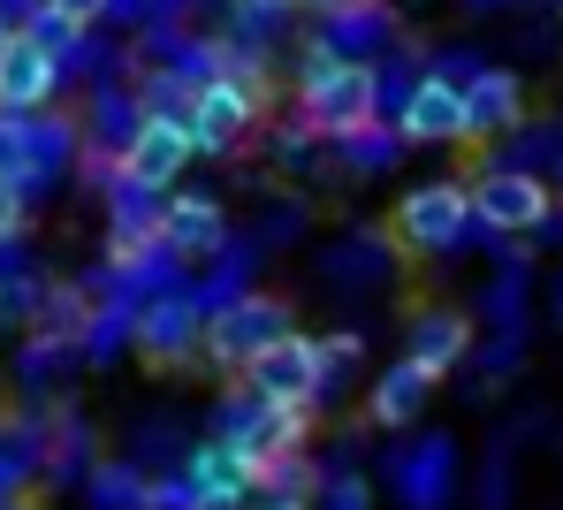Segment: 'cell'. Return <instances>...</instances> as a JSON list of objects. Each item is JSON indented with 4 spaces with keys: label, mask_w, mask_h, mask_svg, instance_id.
Listing matches in <instances>:
<instances>
[{
    "label": "cell",
    "mask_w": 563,
    "mask_h": 510,
    "mask_svg": "<svg viewBox=\"0 0 563 510\" xmlns=\"http://www.w3.org/2000/svg\"><path fill=\"white\" fill-rule=\"evenodd\" d=\"M289 328H297L289 298H267V290H236L229 306H213L206 320H198V351H206L213 366L244 374V358H252V351H267L275 335H289Z\"/></svg>",
    "instance_id": "obj_3"
},
{
    "label": "cell",
    "mask_w": 563,
    "mask_h": 510,
    "mask_svg": "<svg viewBox=\"0 0 563 510\" xmlns=\"http://www.w3.org/2000/svg\"><path fill=\"white\" fill-rule=\"evenodd\" d=\"M388 114H396V137L404 145H465V85L442 77V69L411 77Z\"/></svg>",
    "instance_id": "obj_6"
},
{
    "label": "cell",
    "mask_w": 563,
    "mask_h": 510,
    "mask_svg": "<svg viewBox=\"0 0 563 510\" xmlns=\"http://www.w3.org/2000/svg\"><path fill=\"white\" fill-rule=\"evenodd\" d=\"M388 488H396L404 510H450V496H457V442H450V434L411 442V450L388 465Z\"/></svg>",
    "instance_id": "obj_8"
},
{
    "label": "cell",
    "mask_w": 563,
    "mask_h": 510,
    "mask_svg": "<svg viewBox=\"0 0 563 510\" xmlns=\"http://www.w3.org/2000/svg\"><path fill=\"white\" fill-rule=\"evenodd\" d=\"M526 122V77L518 69H472L465 77V145L510 137Z\"/></svg>",
    "instance_id": "obj_12"
},
{
    "label": "cell",
    "mask_w": 563,
    "mask_h": 510,
    "mask_svg": "<svg viewBox=\"0 0 563 510\" xmlns=\"http://www.w3.org/2000/svg\"><path fill=\"white\" fill-rule=\"evenodd\" d=\"M114 168H122L130 184H145V191H168V184L190 168V130H184V114L137 107V122H130L122 153H114Z\"/></svg>",
    "instance_id": "obj_5"
},
{
    "label": "cell",
    "mask_w": 563,
    "mask_h": 510,
    "mask_svg": "<svg viewBox=\"0 0 563 510\" xmlns=\"http://www.w3.org/2000/svg\"><path fill=\"white\" fill-rule=\"evenodd\" d=\"M23 229H31V199H23L15 176H0V244H15Z\"/></svg>",
    "instance_id": "obj_21"
},
{
    "label": "cell",
    "mask_w": 563,
    "mask_h": 510,
    "mask_svg": "<svg viewBox=\"0 0 563 510\" xmlns=\"http://www.w3.org/2000/svg\"><path fill=\"white\" fill-rule=\"evenodd\" d=\"M427 404H434V374H427L419 358H396V366H380L374 389H366V419H374V426H388V434H396V426H411V419H419Z\"/></svg>",
    "instance_id": "obj_14"
},
{
    "label": "cell",
    "mask_w": 563,
    "mask_h": 510,
    "mask_svg": "<svg viewBox=\"0 0 563 510\" xmlns=\"http://www.w3.org/2000/svg\"><path fill=\"white\" fill-rule=\"evenodd\" d=\"M8 31H15V23H8V15H0V46H8Z\"/></svg>",
    "instance_id": "obj_27"
},
{
    "label": "cell",
    "mask_w": 563,
    "mask_h": 510,
    "mask_svg": "<svg viewBox=\"0 0 563 510\" xmlns=\"http://www.w3.org/2000/svg\"><path fill=\"white\" fill-rule=\"evenodd\" d=\"M54 100H62V62L46 46H31L23 31H8V46H0V107L8 114H46Z\"/></svg>",
    "instance_id": "obj_11"
},
{
    "label": "cell",
    "mask_w": 563,
    "mask_h": 510,
    "mask_svg": "<svg viewBox=\"0 0 563 510\" xmlns=\"http://www.w3.org/2000/svg\"><path fill=\"white\" fill-rule=\"evenodd\" d=\"M343 145V168H358V176H380L388 160H396V130H380V122H366V130H351V137H335Z\"/></svg>",
    "instance_id": "obj_18"
},
{
    "label": "cell",
    "mask_w": 563,
    "mask_h": 510,
    "mask_svg": "<svg viewBox=\"0 0 563 510\" xmlns=\"http://www.w3.org/2000/svg\"><path fill=\"white\" fill-rule=\"evenodd\" d=\"M130 351L145 366H190L198 351V306L190 298H145L130 312Z\"/></svg>",
    "instance_id": "obj_10"
},
{
    "label": "cell",
    "mask_w": 563,
    "mask_h": 510,
    "mask_svg": "<svg viewBox=\"0 0 563 510\" xmlns=\"http://www.w3.org/2000/svg\"><path fill=\"white\" fill-rule=\"evenodd\" d=\"M404 358H419L434 381H450V374L472 358V312L419 306V312H411V328H404Z\"/></svg>",
    "instance_id": "obj_13"
},
{
    "label": "cell",
    "mask_w": 563,
    "mask_h": 510,
    "mask_svg": "<svg viewBox=\"0 0 563 510\" xmlns=\"http://www.w3.org/2000/svg\"><path fill=\"white\" fill-rule=\"evenodd\" d=\"M556 312H563V290H556Z\"/></svg>",
    "instance_id": "obj_28"
},
{
    "label": "cell",
    "mask_w": 563,
    "mask_h": 510,
    "mask_svg": "<svg viewBox=\"0 0 563 510\" xmlns=\"http://www.w3.org/2000/svg\"><path fill=\"white\" fill-rule=\"evenodd\" d=\"M297 122L312 137H351V130L380 122V69L374 62H343L312 38L305 62H297Z\"/></svg>",
    "instance_id": "obj_1"
},
{
    "label": "cell",
    "mask_w": 563,
    "mask_h": 510,
    "mask_svg": "<svg viewBox=\"0 0 563 510\" xmlns=\"http://www.w3.org/2000/svg\"><path fill=\"white\" fill-rule=\"evenodd\" d=\"M0 510H38V503L31 496H0Z\"/></svg>",
    "instance_id": "obj_26"
},
{
    "label": "cell",
    "mask_w": 563,
    "mask_h": 510,
    "mask_svg": "<svg viewBox=\"0 0 563 510\" xmlns=\"http://www.w3.org/2000/svg\"><path fill=\"white\" fill-rule=\"evenodd\" d=\"M0 114H8V107H0Z\"/></svg>",
    "instance_id": "obj_29"
},
{
    "label": "cell",
    "mask_w": 563,
    "mask_h": 510,
    "mask_svg": "<svg viewBox=\"0 0 563 510\" xmlns=\"http://www.w3.org/2000/svg\"><path fill=\"white\" fill-rule=\"evenodd\" d=\"M472 236V191L465 184H411L396 213H388V244L396 252H411V259H442V252H457Z\"/></svg>",
    "instance_id": "obj_2"
},
{
    "label": "cell",
    "mask_w": 563,
    "mask_h": 510,
    "mask_svg": "<svg viewBox=\"0 0 563 510\" xmlns=\"http://www.w3.org/2000/svg\"><path fill=\"white\" fill-rule=\"evenodd\" d=\"M244 389L252 397H267V404H305L312 411V397H320V335H275L267 351H252L244 358Z\"/></svg>",
    "instance_id": "obj_7"
},
{
    "label": "cell",
    "mask_w": 563,
    "mask_h": 510,
    "mask_svg": "<svg viewBox=\"0 0 563 510\" xmlns=\"http://www.w3.org/2000/svg\"><path fill=\"white\" fill-rule=\"evenodd\" d=\"M15 31H23L31 46H46L54 62H62V54H77V38H85V23H69V15H62L54 0H38V8H31V15H23Z\"/></svg>",
    "instance_id": "obj_17"
},
{
    "label": "cell",
    "mask_w": 563,
    "mask_h": 510,
    "mask_svg": "<svg viewBox=\"0 0 563 510\" xmlns=\"http://www.w3.org/2000/svg\"><path fill=\"white\" fill-rule=\"evenodd\" d=\"M145 465H122V457H99L92 473H85V496L92 510H145Z\"/></svg>",
    "instance_id": "obj_16"
},
{
    "label": "cell",
    "mask_w": 563,
    "mask_h": 510,
    "mask_svg": "<svg viewBox=\"0 0 563 510\" xmlns=\"http://www.w3.org/2000/svg\"><path fill=\"white\" fill-rule=\"evenodd\" d=\"M320 510H374V480L366 473H335L320 488Z\"/></svg>",
    "instance_id": "obj_20"
},
{
    "label": "cell",
    "mask_w": 563,
    "mask_h": 510,
    "mask_svg": "<svg viewBox=\"0 0 563 510\" xmlns=\"http://www.w3.org/2000/svg\"><path fill=\"white\" fill-rule=\"evenodd\" d=\"M465 191H472V229H487V236H541V221L556 213V191L533 168H487Z\"/></svg>",
    "instance_id": "obj_4"
},
{
    "label": "cell",
    "mask_w": 563,
    "mask_h": 510,
    "mask_svg": "<svg viewBox=\"0 0 563 510\" xmlns=\"http://www.w3.org/2000/svg\"><path fill=\"white\" fill-rule=\"evenodd\" d=\"M244 15H275V8H289V0H236Z\"/></svg>",
    "instance_id": "obj_25"
},
{
    "label": "cell",
    "mask_w": 563,
    "mask_h": 510,
    "mask_svg": "<svg viewBox=\"0 0 563 510\" xmlns=\"http://www.w3.org/2000/svg\"><path fill=\"white\" fill-rule=\"evenodd\" d=\"M289 8H305V15H320V23H335V15H351V8H374V0H289Z\"/></svg>",
    "instance_id": "obj_23"
},
{
    "label": "cell",
    "mask_w": 563,
    "mask_h": 510,
    "mask_svg": "<svg viewBox=\"0 0 563 510\" xmlns=\"http://www.w3.org/2000/svg\"><path fill=\"white\" fill-rule=\"evenodd\" d=\"M358 351H366V335H358V328H335V335H320V397H328V389H335V381L358 366Z\"/></svg>",
    "instance_id": "obj_19"
},
{
    "label": "cell",
    "mask_w": 563,
    "mask_h": 510,
    "mask_svg": "<svg viewBox=\"0 0 563 510\" xmlns=\"http://www.w3.org/2000/svg\"><path fill=\"white\" fill-rule=\"evenodd\" d=\"M479 503H487V510H503V503H510V465H503V457L487 465V480H479Z\"/></svg>",
    "instance_id": "obj_22"
},
{
    "label": "cell",
    "mask_w": 563,
    "mask_h": 510,
    "mask_svg": "<svg viewBox=\"0 0 563 510\" xmlns=\"http://www.w3.org/2000/svg\"><path fill=\"white\" fill-rule=\"evenodd\" d=\"M54 8H62L69 23H85V31H92V23L107 15V8H114V0H54Z\"/></svg>",
    "instance_id": "obj_24"
},
{
    "label": "cell",
    "mask_w": 563,
    "mask_h": 510,
    "mask_svg": "<svg viewBox=\"0 0 563 510\" xmlns=\"http://www.w3.org/2000/svg\"><path fill=\"white\" fill-rule=\"evenodd\" d=\"M161 252L176 267H206L229 252V206L221 199H161Z\"/></svg>",
    "instance_id": "obj_9"
},
{
    "label": "cell",
    "mask_w": 563,
    "mask_h": 510,
    "mask_svg": "<svg viewBox=\"0 0 563 510\" xmlns=\"http://www.w3.org/2000/svg\"><path fill=\"white\" fill-rule=\"evenodd\" d=\"M92 290L85 282H46L38 306H31V343H54V351H85V328H92Z\"/></svg>",
    "instance_id": "obj_15"
}]
</instances>
